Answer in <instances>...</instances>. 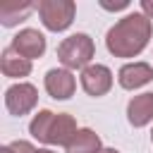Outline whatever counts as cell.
Returning <instances> with one entry per match:
<instances>
[{"instance_id": "obj_4", "label": "cell", "mask_w": 153, "mask_h": 153, "mask_svg": "<svg viewBox=\"0 0 153 153\" xmlns=\"http://www.w3.org/2000/svg\"><path fill=\"white\" fill-rule=\"evenodd\" d=\"M38 103V91L33 84H26V81H19V84H12L7 91H5V108L10 115H26L36 108Z\"/></svg>"}, {"instance_id": "obj_10", "label": "cell", "mask_w": 153, "mask_h": 153, "mask_svg": "<svg viewBox=\"0 0 153 153\" xmlns=\"http://www.w3.org/2000/svg\"><path fill=\"white\" fill-rule=\"evenodd\" d=\"M127 120L131 127H146L153 120V93H139L127 105Z\"/></svg>"}, {"instance_id": "obj_2", "label": "cell", "mask_w": 153, "mask_h": 153, "mask_svg": "<svg viewBox=\"0 0 153 153\" xmlns=\"http://www.w3.org/2000/svg\"><path fill=\"white\" fill-rule=\"evenodd\" d=\"M96 45L88 33H72L57 45V60L62 62L65 69H86L88 62L93 60Z\"/></svg>"}, {"instance_id": "obj_16", "label": "cell", "mask_w": 153, "mask_h": 153, "mask_svg": "<svg viewBox=\"0 0 153 153\" xmlns=\"http://www.w3.org/2000/svg\"><path fill=\"white\" fill-rule=\"evenodd\" d=\"M100 7L103 10H110V12H117V10L129 7V0H120V2H105V0H100Z\"/></svg>"}, {"instance_id": "obj_1", "label": "cell", "mask_w": 153, "mask_h": 153, "mask_svg": "<svg viewBox=\"0 0 153 153\" xmlns=\"http://www.w3.org/2000/svg\"><path fill=\"white\" fill-rule=\"evenodd\" d=\"M153 36V24L143 12H129L122 17L105 36V45L115 57H134L139 55Z\"/></svg>"}, {"instance_id": "obj_17", "label": "cell", "mask_w": 153, "mask_h": 153, "mask_svg": "<svg viewBox=\"0 0 153 153\" xmlns=\"http://www.w3.org/2000/svg\"><path fill=\"white\" fill-rule=\"evenodd\" d=\"M141 12L148 19H153V0H141Z\"/></svg>"}, {"instance_id": "obj_13", "label": "cell", "mask_w": 153, "mask_h": 153, "mask_svg": "<svg viewBox=\"0 0 153 153\" xmlns=\"http://www.w3.org/2000/svg\"><path fill=\"white\" fill-rule=\"evenodd\" d=\"M100 136L93 129H79L72 143L67 146V153H100Z\"/></svg>"}, {"instance_id": "obj_3", "label": "cell", "mask_w": 153, "mask_h": 153, "mask_svg": "<svg viewBox=\"0 0 153 153\" xmlns=\"http://www.w3.org/2000/svg\"><path fill=\"white\" fill-rule=\"evenodd\" d=\"M36 10H38L41 24L55 33L69 29L74 22V14H76L74 0H41Z\"/></svg>"}, {"instance_id": "obj_15", "label": "cell", "mask_w": 153, "mask_h": 153, "mask_svg": "<svg viewBox=\"0 0 153 153\" xmlns=\"http://www.w3.org/2000/svg\"><path fill=\"white\" fill-rule=\"evenodd\" d=\"M0 153H38V148H33L29 141H12V143L2 146Z\"/></svg>"}, {"instance_id": "obj_12", "label": "cell", "mask_w": 153, "mask_h": 153, "mask_svg": "<svg viewBox=\"0 0 153 153\" xmlns=\"http://www.w3.org/2000/svg\"><path fill=\"white\" fill-rule=\"evenodd\" d=\"M38 5H33L31 0H7L0 5V24L2 26H17L19 22L29 19V14L36 10Z\"/></svg>"}, {"instance_id": "obj_20", "label": "cell", "mask_w": 153, "mask_h": 153, "mask_svg": "<svg viewBox=\"0 0 153 153\" xmlns=\"http://www.w3.org/2000/svg\"><path fill=\"white\" fill-rule=\"evenodd\" d=\"M151 141H153V131H151Z\"/></svg>"}, {"instance_id": "obj_18", "label": "cell", "mask_w": 153, "mask_h": 153, "mask_svg": "<svg viewBox=\"0 0 153 153\" xmlns=\"http://www.w3.org/2000/svg\"><path fill=\"white\" fill-rule=\"evenodd\" d=\"M100 153H120V151H117V148H103Z\"/></svg>"}, {"instance_id": "obj_14", "label": "cell", "mask_w": 153, "mask_h": 153, "mask_svg": "<svg viewBox=\"0 0 153 153\" xmlns=\"http://www.w3.org/2000/svg\"><path fill=\"white\" fill-rule=\"evenodd\" d=\"M53 120H55V112H50V110H38V115H33V120H31V124H29L31 136L38 139V141H43V143H48Z\"/></svg>"}, {"instance_id": "obj_6", "label": "cell", "mask_w": 153, "mask_h": 153, "mask_svg": "<svg viewBox=\"0 0 153 153\" xmlns=\"http://www.w3.org/2000/svg\"><path fill=\"white\" fill-rule=\"evenodd\" d=\"M43 84H45L48 96L55 98V100H67V98H72V96H74V88H76L74 74H72L69 69H65V67H62V69H48Z\"/></svg>"}, {"instance_id": "obj_9", "label": "cell", "mask_w": 153, "mask_h": 153, "mask_svg": "<svg viewBox=\"0 0 153 153\" xmlns=\"http://www.w3.org/2000/svg\"><path fill=\"white\" fill-rule=\"evenodd\" d=\"M76 122H74V117L72 115H67V112H57L55 115V120H53V127H50V136H48V143L50 146H69L72 143V139L76 136Z\"/></svg>"}, {"instance_id": "obj_8", "label": "cell", "mask_w": 153, "mask_h": 153, "mask_svg": "<svg viewBox=\"0 0 153 153\" xmlns=\"http://www.w3.org/2000/svg\"><path fill=\"white\" fill-rule=\"evenodd\" d=\"M117 81H120V86L127 88V91L141 88V86H146V84L153 81V67L146 65V62H127L124 67H120Z\"/></svg>"}, {"instance_id": "obj_11", "label": "cell", "mask_w": 153, "mask_h": 153, "mask_svg": "<svg viewBox=\"0 0 153 153\" xmlns=\"http://www.w3.org/2000/svg\"><path fill=\"white\" fill-rule=\"evenodd\" d=\"M0 69H2V74L10 76V79H22V76H29V74H31V60L22 57V55L10 45V48H5L2 55H0Z\"/></svg>"}, {"instance_id": "obj_7", "label": "cell", "mask_w": 153, "mask_h": 153, "mask_svg": "<svg viewBox=\"0 0 153 153\" xmlns=\"http://www.w3.org/2000/svg\"><path fill=\"white\" fill-rule=\"evenodd\" d=\"M12 48L26 57V60H36L45 53V36L38 29H22L19 33L12 36Z\"/></svg>"}, {"instance_id": "obj_19", "label": "cell", "mask_w": 153, "mask_h": 153, "mask_svg": "<svg viewBox=\"0 0 153 153\" xmlns=\"http://www.w3.org/2000/svg\"><path fill=\"white\" fill-rule=\"evenodd\" d=\"M38 153H55V151H50V148H38Z\"/></svg>"}, {"instance_id": "obj_5", "label": "cell", "mask_w": 153, "mask_h": 153, "mask_svg": "<svg viewBox=\"0 0 153 153\" xmlns=\"http://www.w3.org/2000/svg\"><path fill=\"white\" fill-rule=\"evenodd\" d=\"M79 79H81V88L93 98L105 96L112 88V72L105 65H88L86 69H81Z\"/></svg>"}]
</instances>
